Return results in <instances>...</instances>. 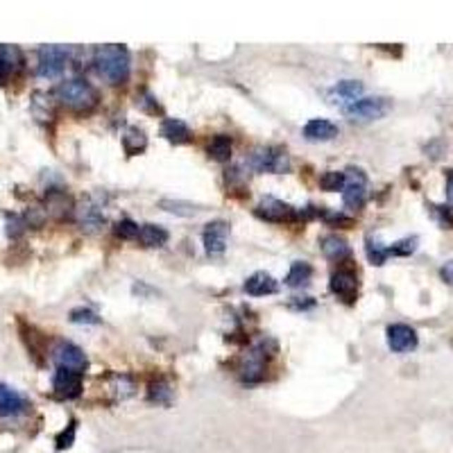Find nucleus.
Here are the masks:
<instances>
[{
	"mask_svg": "<svg viewBox=\"0 0 453 453\" xmlns=\"http://www.w3.org/2000/svg\"><path fill=\"white\" fill-rule=\"evenodd\" d=\"M28 411V399L20 397L14 387L0 383V417H16Z\"/></svg>",
	"mask_w": 453,
	"mask_h": 453,
	"instance_id": "nucleus-15",
	"label": "nucleus"
},
{
	"mask_svg": "<svg viewBox=\"0 0 453 453\" xmlns=\"http://www.w3.org/2000/svg\"><path fill=\"white\" fill-rule=\"evenodd\" d=\"M226 238H229V224L224 220H213L204 226L202 241L209 256H220L226 250Z\"/></svg>",
	"mask_w": 453,
	"mask_h": 453,
	"instance_id": "nucleus-11",
	"label": "nucleus"
},
{
	"mask_svg": "<svg viewBox=\"0 0 453 453\" xmlns=\"http://www.w3.org/2000/svg\"><path fill=\"white\" fill-rule=\"evenodd\" d=\"M387 247L383 245V243H379L376 238H368V258L374 263V265H383L385 261H387Z\"/></svg>",
	"mask_w": 453,
	"mask_h": 453,
	"instance_id": "nucleus-30",
	"label": "nucleus"
},
{
	"mask_svg": "<svg viewBox=\"0 0 453 453\" xmlns=\"http://www.w3.org/2000/svg\"><path fill=\"white\" fill-rule=\"evenodd\" d=\"M71 52L64 46H43L39 50V64H37V73L46 80H55L64 73L68 64Z\"/></svg>",
	"mask_w": 453,
	"mask_h": 453,
	"instance_id": "nucleus-7",
	"label": "nucleus"
},
{
	"mask_svg": "<svg viewBox=\"0 0 453 453\" xmlns=\"http://www.w3.org/2000/svg\"><path fill=\"white\" fill-rule=\"evenodd\" d=\"M20 68H23V52L16 46L3 43V46H0V84H5L9 78H14Z\"/></svg>",
	"mask_w": 453,
	"mask_h": 453,
	"instance_id": "nucleus-14",
	"label": "nucleus"
},
{
	"mask_svg": "<svg viewBox=\"0 0 453 453\" xmlns=\"http://www.w3.org/2000/svg\"><path fill=\"white\" fill-rule=\"evenodd\" d=\"M322 252H325L329 261H336V263L347 261L351 256L349 245L342 238H338V236H325V238H322Z\"/></svg>",
	"mask_w": 453,
	"mask_h": 453,
	"instance_id": "nucleus-23",
	"label": "nucleus"
},
{
	"mask_svg": "<svg viewBox=\"0 0 453 453\" xmlns=\"http://www.w3.org/2000/svg\"><path fill=\"white\" fill-rule=\"evenodd\" d=\"M310 277H313V267L304 261H297V263H293V267H290V272L286 277V286H290V288L308 286Z\"/></svg>",
	"mask_w": 453,
	"mask_h": 453,
	"instance_id": "nucleus-26",
	"label": "nucleus"
},
{
	"mask_svg": "<svg viewBox=\"0 0 453 453\" xmlns=\"http://www.w3.org/2000/svg\"><path fill=\"white\" fill-rule=\"evenodd\" d=\"M71 322H75V325H98L100 318L89 308H75L71 313Z\"/></svg>",
	"mask_w": 453,
	"mask_h": 453,
	"instance_id": "nucleus-34",
	"label": "nucleus"
},
{
	"mask_svg": "<svg viewBox=\"0 0 453 453\" xmlns=\"http://www.w3.org/2000/svg\"><path fill=\"white\" fill-rule=\"evenodd\" d=\"M71 213H75V204H73V200L66 195V193L50 191L46 195V215H50V218H57V220H64V218H68Z\"/></svg>",
	"mask_w": 453,
	"mask_h": 453,
	"instance_id": "nucleus-19",
	"label": "nucleus"
},
{
	"mask_svg": "<svg viewBox=\"0 0 453 453\" xmlns=\"http://www.w3.org/2000/svg\"><path fill=\"white\" fill-rule=\"evenodd\" d=\"M147 399L152 404H161V406H168L170 399H172V385L166 379H157L150 383L147 387Z\"/></svg>",
	"mask_w": 453,
	"mask_h": 453,
	"instance_id": "nucleus-27",
	"label": "nucleus"
},
{
	"mask_svg": "<svg viewBox=\"0 0 453 453\" xmlns=\"http://www.w3.org/2000/svg\"><path fill=\"white\" fill-rule=\"evenodd\" d=\"M265 365H267V347L265 342H258L241 358V365H238L241 381L258 383L265 376Z\"/></svg>",
	"mask_w": 453,
	"mask_h": 453,
	"instance_id": "nucleus-6",
	"label": "nucleus"
},
{
	"mask_svg": "<svg viewBox=\"0 0 453 453\" xmlns=\"http://www.w3.org/2000/svg\"><path fill=\"white\" fill-rule=\"evenodd\" d=\"M168 231L161 224H143L138 226V236L136 241L141 243L143 247H164L168 243Z\"/></svg>",
	"mask_w": 453,
	"mask_h": 453,
	"instance_id": "nucleus-22",
	"label": "nucleus"
},
{
	"mask_svg": "<svg viewBox=\"0 0 453 453\" xmlns=\"http://www.w3.org/2000/svg\"><path fill=\"white\" fill-rule=\"evenodd\" d=\"M247 164L256 172H274V175L290 170V159L286 150L277 145H261L252 150V155L247 157Z\"/></svg>",
	"mask_w": 453,
	"mask_h": 453,
	"instance_id": "nucleus-3",
	"label": "nucleus"
},
{
	"mask_svg": "<svg viewBox=\"0 0 453 453\" xmlns=\"http://www.w3.org/2000/svg\"><path fill=\"white\" fill-rule=\"evenodd\" d=\"M320 186L325 191H342L344 186V172H336V170H329L325 175L320 177Z\"/></svg>",
	"mask_w": 453,
	"mask_h": 453,
	"instance_id": "nucleus-33",
	"label": "nucleus"
},
{
	"mask_svg": "<svg viewBox=\"0 0 453 453\" xmlns=\"http://www.w3.org/2000/svg\"><path fill=\"white\" fill-rule=\"evenodd\" d=\"M75 215H78L82 231H86V234H95L104 224V213L98 204H93V202H84L82 207L75 209Z\"/></svg>",
	"mask_w": 453,
	"mask_h": 453,
	"instance_id": "nucleus-17",
	"label": "nucleus"
},
{
	"mask_svg": "<svg viewBox=\"0 0 453 453\" xmlns=\"http://www.w3.org/2000/svg\"><path fill=\"white\" fill-rule=\"evenodd\" d=\"M417 236H411V238H404V241H399L394 243L392 247H387V254L390 256H411L415 250H417Z\"/></svg>",
	"mask_w": 453,
	"mask_h": 453,
	"instance_id": "nucleus-31",
	"label": "nucleus"
},
{
	"mask_svg": "<svg viewBox=\"0 0 453 453\" xmlns=\"http://www.w3.org/2000/svg\"><path fill=\"white\" fill-rule=\"evenodd\" d=\"M114 234L118 236V238H123V241H132V238H136V236H138V224L134 220H129V218H123L121 222H116Z\"/></svg>",
	"mask_w": 453,
	"mask_h": 453,
	"instance_id": "nucleus-32",
	"label": "nucleus"
},
{
	"mask_svg": "<svg viewBox=\"0 0 453 453\" xmlns=\"http://www.w3.org/2000/svg\"><path fill=\"white\" fill-rule=\"evenodd\" d=\"M161 209H166L170 213H177V215H184V218H191V215L198 213L195 204H188V202H179V200H161Z\"/></svg>",
	"mask_w": 453,
	"mask_h": 453,
	"instance_id": "nucleus-29",
	"label": "nucleus"
},
{
	"mask_svg": "<svg viewBox=\"0 0 453 453\" xmlns=\"http://www.w3.org/2000/svg\"><path fill=\"white\" fill-rule=\"evenodd\" d=\"M207 152H209V157L213 161H220V164H224V161L231 159V138L224 136V134L213 136L209 147H207Z\"/></svg>",
	"mask_w": 453,
	"mask_h": 453,
	"instance_id": "nucleus-25",
	"label": "nucleus"
},
{
	"mask_svg": "<svg viewBox=\"0 0 453 453\" xmlns=\"http://www.w3.org/2000/svg\"><path fill=\"white\" fill-rule=\"evenodd\" d=\"M387 347L397 354L413 351L417 347V333L408 325H392L387 327Z\"/></svg>",
	"mask_w": 453,
	"mask_h": 453,
	"instance_id": "nucleus-12",
	"label": "nucleus"
},
{
	"mask_svg": "<svg viewBox=\"0 0 453 453\" xmlns=\"http://www.w3.org/2000/svg\"><path fill=\"white\" fill-rule=\"evenodd\" d=\"M256 215L267 222H288V220L301 218V213L295 207H290V204L277 200V198L261 200V204L256 207Z\"/></svg>",
	"mask_w": 453,
	"mask_h": 453,
	"instance_id": "nucleus-10",
	"label": "nucleus"
},
{
	"mask_svg": "<svg viewBox=\"0 0 453 453\" xmlns=\"http://www.w3.org/2000/svg\"><path fill=\"white\" fill-rule=\"evenodd\" d=\"M111 390L118 399H127V397H132L136 392V383L132 376H127V374H116L111 376Z\"/></svg>",
	"mask_w": 453,
	"mask_h": 453,
	"instance_id": "nucleus-28",
	"label": "nucleus"
},
{
	"mask_svg": "<svg viewBox=\"0 0 453 453\" xmlns=\"http://www.w3.org/2000/svg\"><path fill=\"white\" fill-rule=\"evenodd\" d=\"M440 274H442V279H445L447 284H451V286H453V261L445 263V267L440 270Z\"/></svg>",
	"mask_w": 453,
	"mask_h": 453,
	"instance_id": "nucleus-37",
	"label": "nucleus"
},
{
	"mask_svg": "<svg viewBox=\"0 0 453 453\" xmlns=\"http://www.w3.org/2000/svg\"><path fill=\"white\" fill-rule=\"evenodd\" d=\"M435 213L440 215V220H442V224H445V226H449V229H451V226H453V218H451V215H449V211H447V209H442V207H435Z\"/></svg>",
	"mask_w": 453,
	"mask_h": 453,
	"instance_id": "nucleus-38",
	"label": "nucleus"
},
{
	"mask_svg": "<svg viewBox=\"0 0 453 453\" xmlns=\"http://www.w3.org/2000/svg\"><path fill=\"white\" fill-rule=\"evenodd\" d=\"M392 109V102L387 98H358L356 102L344 107V116L356 123H370L387 116Z\"/></svg>",
	"mask_w": 453,
	"mask_h": 453,
	"instance_id": "nucleus-4",
	"label": "nucleus"
},
{
	"mask_svg": "<svg viewBox=\"0 0 453 453\" xmlns=\"http://www.w3.org/2000/svg\"><path fill=\"white\" fill-rule=\"evenodd\" d=\"M161 136L170 143L181 145V143H188L193 134L184 121H179V118H166V121L161 123Z\"/></svg>",
	"mask_w": 453,
	"mask_h": 453,
	"instance_id": "nucleus-21",
	"label": "nucleus"
},
{
	"mask_svg": "<svg viewBox=\"0 0 453 453\" xmlns=\"http://www.w3.org/2000/svg\"><path fill=\"white\" fill-rule=\"evenodd\" d=\"M123 145L127 155H138L147 147V136L143 129L138 127H127V132L123 134Z\"/></svg>",
	"mask_w": 453,
	"mask_h": 453,
	"instance_id": "nucleus-24",
	"label": "nucleus"
},
{
	"mask_svg": "<svg viewBox=\"0 0 453 453\" xmlns=\"http://www.w3.org/2000/svg\"><path fill=\"white\" fill-rule=\"evenodd\" d=\"M141 107H145V109H147V111H159V104H157V100H155V98H152V95H150V93H147V95H145V98L141 100Z\"/></svg>",
	"mask_w": 453,
	"mask_h": 453,
	"instance_id": "nucleus-39",
	"label": "nucleus"
},
{
	"mask_svg": "<svg viewBox=\"0 0 453 453\" xmlns=\"http://www.w3.org/2000/svg\"><path fill=\"white\" fill-rule=\"evenodd\" d=\"M55 95L64 107H68L73 111H89L98 104V91L93 89L91 82H86L82 78L61 82L57 86Z\"/></svg>",
	"mask_w": 453,
	"mask_h": 453,
	"instance_id": "nucleus-2",
	"label": "nucleus"
},
{
	"mask_svg": "<svg viewBox=\"0 0 453 453\" xmlns=\"http://www.w3.org/2000/svg\"><path fill=\"white\" fill-rule=\"evenodd\" d=\"M368 200V175L361 168L344 170V186H342V202L349 209H361Z\"/></svg>",
	"mask_w": 453,
	"mask_h": 453,
	"instance_id": "nucleus-5",
	"label": "nucleus"
},
{
	"mask_svg": "<svg viewBox=\"0 0 453 453\" xmlns=\"http://www.w3.org/2000/svg\"><path fill=\"white\" fill-rule=\"evenodd\" d=\"M331 293L338 299H342L344 304H354L356 297H358V277H356L354 270L340 267L338 272L331 274Z\"/></svg>",
	"mask_w": 453,
	"mask_h": 453,
	"instance_id": "nucleus-9",
	"label": "nucleus"
},
{
	"mask_svg": "<svg viewBox=\"0 0 453 453\" xmlns=\"http://www.w3.org/2000/svg\"><path fill=\"white\" fill-rule=\"evenodd\" d=\"M279 290V284L272 274L267 272H254L250 279L245 282V293L252 297H265V295H274Z\"/></svg>",
	"mask_w": 453,
	"mask_h": 453,
	"instance_id": "nucleus-20",
	"label": "nucleus"
},
{
	"mask_svg": "<svg viewBox=\"0 0 453 453\" xmlns=\"http://www.w3.org/2000/svg\"><path fill=\"white\" fill-rule=\"evenodd\" d=\"M304 136H306V141H313V143L331 141V138L338 136V125L327 121V118H313V121H308L304 125Z\"/></svg>",
	"mask_w": 453,
	"mask_h": 453,
	"instance_id": "nucleus-18",
	"label": "nucleus"
},
{
	"mask_svg": "<svg viewBox=\"0 0 453 453\" xmlns=\"http://www.w3.org/2000/svg\"><path fill=\"white\" fill-rule=\"evenodd\" d=\"M447 200H449V204L453 207V172H451L449 179H447Z\"/></svg>",
	"mask_w": 453,
	"mask_h": 453,
	"instance_id": "nucleus-40",
	"label": "nucleus"
},
{
	"mask_svg": "<svg viewBox=\"0 0 453 453\" xmlns=\"http://www.w3.org/2000/svg\"><path fill=\"white\" fill-rule=\"evenodd\" d=\"M52 390L59 399H75L82 394V374H75L68 370H57L52 379Z\"/></svg>",
	"mask_w": 453,
	"mask_h": 453,
	"instance_id": "nucleus-13",
	"label": "nucleus"
},
{
	"mask_svg": "<svg viewBox=\"0 0 453 453\" xmlns=\"http://www.w3.org/2000/svg\"><path fill=\"white\" fill-rule=\"evenodd\" d=\"M75 430H78V424L71 422V424L66 426V430H61V433L57 435V449H59V451L73 447V442H75Z\"/></svg>",
	"mask_w": 453,
	"mask_h": 453,
	"instance_id": "nucleus-35",
	"label": "nucleus"
},
{
	"mask_svg": "<svg viewBox=\"0 0 453 453\" xmlns=\"http://www.w3.org/2000/svg\"><path fill=\"white\" fill-rule=\"evenodd\" d=\"M52 361H55L57 370H68L75 374H84L89 368V358L86 354L73 342H59L55 349H52Z\"/></svg>",
	"mask_w": 453,
	"mask_h": 453,
	"instance_id": "nucleus-8",
	"label": "nucleus"
},
{
	"mask_svg": "<svg viewBox=\"0 0 453 453\" xmlns=\"http://www.w3.org/2000/svg\"><path fill=\"white\" fill-rule=\"evenodd\" d=\"M363 91H365V86L358 80H344V82H338L336 86H333L331 93H329V98H331L333 104H340L342 109H344L347 104L358 100L361 95H363Z\"/></svg>",
	"mask_w": 453,
	"mask_h": 453,
	"instance_id": "nucleus-16",
	"label": "nucleus"
},
{
	"mask_svg": "<svg viewBox=\"0 0 453 453\" xmlns=\"http://www.w3.org/2000/svg\"><path fill=\"white\" fill-rule=\"evenodd\" d=\"M25 218H18V215H9L7 218V236L9 238H18L20 234L25 231Z\"/></svg>",
	"mask_w": 453,
	"mask_h": 453,
	"instance_id": "nucleus-36",
	"label": "nucleus"
},
{
	"mask_svg": "<svg viewBox=\"0 0 453 453\" xmlns=\"http://www.w3.org/2000/svg\"><path fill=\"white\" fill-rule=\"evenodd\" d=\"M93 64L100 78L109 84H125L129 78V71H132V59H129L127 48L118 46V43H109V46L95 50Z\"/></svg>",
	"mask_w": 453,
	"mask_h": 453,
	"instance_id": "nucleus-1",
	"label": "nucleus"
}]
</instances>
